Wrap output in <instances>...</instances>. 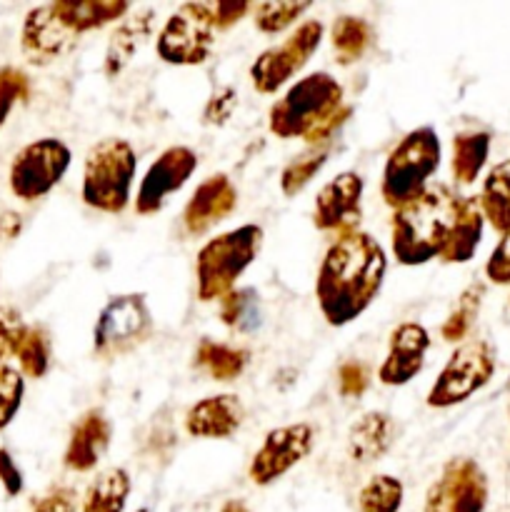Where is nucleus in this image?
Here are the masks:
<instances>
[{
    "mask_svg": "<svg viewBox=\"0 0 510 512\" xmlns=\"http://www.w3.org/2000/svg\"><path fill=\"white\" fill-rule=\"evenodd\" d=\"M215 30L208 3H185L165 20L155 50L168 65H203L213 53Z\"/></svg>",
    "mask_w": 510,
    "mask_h": 512,
    "instance_id": "9",
    "label": "nucleus"
},
{
    "mask_svg": "<svg viewBox=\"0 0 510 512\" xmlns=\"http://www.w3.org/2000/svg\"><path fill=\"white\" fill-rule=\"evenodd\" d=\"M198 168V155L185 145H173L163 150L153 165L148 168L145 178L140 180L138 195H135V213L153 215L165 205L168 195L178 193L190 175Z\"/></svg>",
    "mask_w": 510,
    "mask_h": 512,
    "instance_id": "14",
    "label": "nucleus"
},
{
    "mask_svg": "<svg viewBox=\"0 0 510 512\" xmlns=\"http://www.w3.org/2000/svg\"><path fill=\"white\" fill-rule=\"evenodd\" d=\"M485 275L495 285H510V233H505L503 240L490 253L488 265H485Z\"/></svg>",
    "mask_w": 510,
    "mask_h": 512,
    "instance_id": "40",
    "label": "nucleus"
},
{
    "mask_svg": "<svg viewBox=\"0 0 510 512\" xmlns=\"http://www.w3.org/2000/svg\"><path fill=\"white\" fill-rule=\"evenodd\" d=\"M130 495V475L123 468L103 470L88 485L80 512H123Z\"/></svg>",
    "mask_w": 510,
    "mask_h": 512,
    "instance_id": "28",
    "label": "nucleus"
},
{
    "mask_svg": "<svg viewBox=\"0 0 510 512\" xmlns=\"http://www.w3.org/2000/svg\"><path fill=\"white\" fill-rule=\"evenodd\" d=\"M395 440V423L388 413H365L348 433V455L360 465L375 463L390 450Z\"/></svg>",
    "mask_w": 510,
    "mask_h": 512,
    "instance_id": "22",
    "label": "nucleus"
},
{
    "mask_svg": "<svg viewBox=\"0 0 510 512\" xmlns=\"http://www.w3.org/2000/svg\"><path fill=\"white\" fill-rule=\"evenodd\" d=\"M210 10H213L215 28L223 30L243 20L248 13H253V3H245V0H218V3H210Z\"/></svg>",
    "mask_w": 510,
    "mask_h": 512,
    "instance_id": "41",
    "label": "nucleus"
},
{
    "mask_svg": "<svg viewBox=\"0 0 510 512\" xmlns=\"http://www.w3.org/2000/svg\"><path fill=\"white\" fill-rule=\"evenodd\" d=\"M250 353L235 345L218 343V340L203 338L195 348V365L215 383H233L248 368Z\"/></svg>",
    "mask_w": 510,
    "mask_h": 512,
    "instance_id": "25",
    "label": "nucleus"
},
{
    "mask_svg": "<svg viewBox=\"0 0 510 512\" xmlns=\"http://www.w3.org/2000/svg\"><path fill=\"white\" fill-rule=\"evenodd\" d=\"M155 18L158 15H155L153 8H140L120 20V25L110 35L108 48H105L103 68L108 78H115L118 73H123L125 65L143 50V45L153 35Z\"/></svg>",
    "mask_w": 510,
    "mask_h": 512,
    "instance_id": "21",
    "label": "nucleus"
},
{
    "mask_svg": "<svg viewBox=\"0 0 510 512\" xmlns=\"http://www.w3.org/2000/svg\"><path fill=\"white\" fill-rule=\"evenodd\" d=\"M483 218L498 233H510V160L495 165L483 180V193L478 198Z\"/></svg>",
    "mask_w": 510,
    "mask_h": 512,
    "instance_id": "26",
    "label": "nucleus"
},
{
    "mask_svg": "<svg viewBox=\"0 0 510 512\" xmlns=\"http://www.w3.org/2000/svg\"><path fill=\"white\" fill-rule=\"evenodd\" d=\"M20 230H23V220H20L18 213H13V210L0 213V243L15 240L20 235Z\"/></svg>",
    "mask_w": 510,
    "mask_h": 512,
    "instance_id": "45",
    "label": "nucleus"
},
{
    "mask_svg": "<svg viewBox=\"0 0 510 512\" xmlns=\"http://www.w3.org/2000/svg\"><path fill=\"white\" fill-rule=\"evenodd\" d=\"M495 373V350L488 340H470L460 345L440 375L435 378L433 388L428 390L425 403L430 408H453L473 398L478 390L490 383Z\"/></svg>",
    "mask_w": 510,
    "mask_h": 512,
    "instance_id": "8",
    "label": "nucleus"
},
{
    "mask_svg": "<svg viewBox=\"0 0 510 512\" xmlns=\"http://www.w3.org/2000/svg\"><path fill=\"white\" fill-rule=\"evenodd\" d=\"M0 483H3L5 493L10 495V498H15V495L23 493V473H20V468L15 465L13 455L8 453L5 448H0Z\"/></svg>",
    "mask_w": 510,
    "mask_h": 512,
    "instance_id": "44",
    "label": "nucleus"
},
{
    "mask_svg": "<svg viewBox=\"0 0 510 512\" xmlns=\"http://www.w3.org/2000/svg\"><path fill=\"white\" fill-rule=\"evenodd\" d=\"M315 445V430L308 423L283 425L270 430L263 438V445L253 455L248 468V478L253 485H273L283 475H288L295 465L303 463Z\"/></svg>",
    "mask_w": 510,
    "mask_h": 512,
    "instance_id": "12",
    "label": "nucleus"
},
{
    "mask_svg": "<svg viewBox=\"0 0 510 512\" xmlns=\"http://www.w3.org/2000/svg\"><path fill=\"white\" fill-rule=\"evenodd\" d=\"M243 420L245 410L238 395H210V398L198 400L185 413V430L190 438L225 440L238 433Z\"/></svg>",
    "mask_w": 510,
    "mask_h": 512,
    "instance_id": "19",
    "label": "nucleus"
},
{
    "mask_svg": "<svg viewBox=\"0 0 510 512\" xmlns=\"http://www.w3.org/2000/svg\"><path fill=\"white\" fill-rule=\"evenodd\" d=\"M385 270L388 258L373 235L363 230L335 235L315 278V298L328 325L343 328L358 320L378 298Z\"/></svg>",
    "mask_w": 510,
    "mask_h": 512,
    "instance_id": "1",
    "label": "nucleus"
},
{
    "mask_svg": "<svg viewBox=\"0 0 510 512\" xmlns=\"http://www.w3.org/2000/svg\"><path fill=\"white\" fill-rule=\"evenodd\" d=\"M323 23L320 20H305L303 25H298L293 35L283 40L280 45L263 50V53L255 58V63L250 65V80H253V88L263 95H273L275 90L283 88L295 73L308 65V60L313 58L315 50L320 48V40H323Z\"/></svg>",
    "mask_w": 510,
    "mask_h": 512,
    "instance_id": "11",
    "label": "nucleus"
},
{
    "mask_svg": "<svg viewBox=\"0 0 510 512\" xmlns=\"http://www.w3.org/2000/svg\"><path fill=\"white\" fill-rule=\"evenodd\" d=\"M153 333V315L143 293L115 295L100 310L93 328V350L98 358L113 360L130 353Z\"/></svg>",
    "mask_w": 510,
    "mask_h": 512,
    "instance_id": "7",
    "label": "nucleus"
},
{
    "mask_svg": "<svg viewBox=\"0 0 510 512\" xmlns=\"http://www.w3.org/2000/svg\"><path fill=\"white\" fill-rule=\"evenodd\" d=\"M15 358H18L23 375L33 380L43 378L50 370V363H53V345H50L48 330L43 325H28Z\"/></svg>",
    "mask_w": 510,
    "mask_h": 512,
    "instance_id": "30",
    "label": "nucleus"
},
{
    "mask_svg": "<svg viewBox=\"0 0 510 512\" xmlns=\"http://www.w3.org/2000/svg\"><path fill=\"white\" fill-rule=\"evenodd\" d=\"M405 488L395 475H375L358 495V512H398Z\"/></svg>",
    "mask_w": 510,
    "mask_h": 512,
    "instance_id": "31",
    "label": "nucleus"
},
{
    "mask_svg": "<svg viewBox=\"0 0 510 512\" xmlns=\"http://www.w3.org/2000/svg\"><path fill=\"white\" fill-rule=\"evenodd\" d=\"M238 205V190L228 175L218 173L205 178L190 195L188 205L183 210V225L190 235L208 233L213 225L230 218Z\"/></svg>",
    "mask_w": 510,
    "mask_h": 512,
    "instance_id": "18",
    "label": "nucleus"
},
{
    "mask_svg": "<svg viewBox=\"0 0 510 512\" xmlns=\"http://www.w3.org/2000/svg\"><path fill=\"white\" fill-rule=\"evenodd\" d=\"M113 438V425L100 410H88L75 420L70 430L68 448H65L63 463L73 473H88L100 463Z\"/></svg>",
    "mask_w": 510,
    "mask_h": 512,
    "instance_id": "20",
    "label": "nucleus"
},
{
    "mask_svg": "<svg viewBox=\"0 0 510 512\" xmlns=\"http://www.w3.org/2000/svg\"><path fill=\"white\" fill-rule=\"evenodd\" d=\"M258 318V295H255V290H230L220 300V320L228 328L245 333V330H253L258 325Z\"/></svg>",
    "mask_w": 510,
    "mask_h": 512,
    "instance_id": "33",
    "label": "nucleus"
},
{
    "mask_svg": "<svg viewBox=\"0 0 510 512\" xmlns=\"http://www.w3.org/2000/svg\"><path fill=\"white\" fill-rule=\"evenodd\" d=\"M220 512H250V508L243 503V500H228V503L220 508Z\"/></svg>",
    "mask_w": 510,
    "mask_h": 512,
    "instance_id": "46",
    "label": "nucleus"
},
{
    "mask_svg": "<svg viewBox=\"0 0 510 512\" xmlns=\"http://www.w3.org/2000/svg\"><path fill=\"white\" fill-rule=\"evenodd\" d=\"M70 160H73V153H70L63 140H33L25 148H20L13 163H10V190H13L15 198L25 200V203H35V200L45 198L65 178Z\"/></svg>",
    "mask_w": 510,
    "mask_h": 512,
    "instance_id": "10",
    "label": "nucleus"
},
{
    "mask_svg": "<svg viewBox=\"0 0 510 512\" xmlns=\"http://www.w3.org/2000/svg\"><path fill=\"white\" fill-rule=\"evenodd\" d=\"M460 195L448 185H428L415 200L395 210L390 225L393 255L400 265H425L440 258L460 208Z\"/></svg>",
    "mask_w": 510,
    "mask_h": 512,
    "instance_id": "3",
    "label": "nucleus"
},
{
    "mask_svg": "<svg viewBox=\"0 0 510 512\" xmlns=\"http://www.w3.org/2000/svg\"><path fill=\"white\" fill-rule=\"evenodd\" d=\"M438 168L440 138L435 128L423 125V128L410 130L385 160L380 195L390 208H403L428 188V180Z\"/></svg>",
    "mask_w": 510,
    "mask_h": 512,
    "instance_id": "6",
    "label": "nucleus"
},
{
    "mask_svg": "<svg viewBox=\"0 0 510 512\" xmlns=\"http://www.w3.org/2000/svg\"><path fill=\"white\" fill-rule=\"evenodd\" d=\"M483 295H485V288L480 283H473L470 288L463 290V295H460L458 303H455V308L450 310V315L445 318L443 328H440L443 340L458 343V340H463L465 335L470 333V328H473L475 318H478V313H480Z\"/></svg>",
    "mask_w": 510,
    "mask_h": 512,
    "instance_id": "32",
    "label": "nucleus"
},
{
    "mask_svg": "<svg viewBox=\"0 0 510 512\" xmlns=\"http://www.w3.org/2000/svg\"><path fill=\"white\" fill-rule=\"evenodd\" d=\"M140 512H148V510H140Z\"/></svg>",
    "mask_w": 510,
    "mask_h": 512,
    "instance_id": "47",
    "label": "nucleus"
},
{
    "mask_svg": "<svg viewBox=\"0 0 510 512\" xmlns=\"http://www.w3.org/2000/svg\"><path fill=\"white\" fill-rule=\"evenodd\" d=\"M370 375L368 368L358 360H350V363H343L338 370V390L343 398H360V395L368 390Z\"/></svg>",
    "mask_w": 510,
    "mask_h": 512,
    "instance_id": "39",
    "label": "nucleus"
},
{
    "mask_svg": "<svg viewBox=\"0 0 510 512\" xmlns=\"http://www.w3.org/2000/svg\"><path fill=\"white\" fill-rule=\"evenodd\" d=\"M483 225L485 218L478 198L460 200L458 215H455V223L450 228L448 240H445L440 260L443 263H468L475 255V250H478L480 238H483Z\"/></svg>",
    "mask_w": 510,
    "mask_h": 512,
    "instance_id": "23",
    "label": "nucleus"
},
{
    "mask_svg": "<svg viewBox=\"0 0 510 512\" xmlns=\"http://www.w3.org/2000/svg\"><path fill=\"white\" fill-rule=\"evenodd\" d=\"M330 43H333L335 58L340 65L358 63L370 45L375 43V30L373 25L358 15H340L335 18L333 30H330Z\"/></svg>",
    "mask_w": 510,
    "mask_h": 512,
    "instance_id": "27",
    "label": "nucleus"
},
{
    "mask_svg": "<svg viewBox=\"0 0 510 512\" xmlns=\"http://www.w3.org/2000/svg\"><path fill=\"white\" fill-rule=\"evenodd\" d=\"M28 325L20 320V315L13 308L0 305V365L18 353V345L23 340Z\"/></svg>",
    "mask_w": 510,
    "mask_h": 512,
    "instance_id": "38",
    "label": "nucleus"
},
{
    "mask_svg": "<svg viewBox=\"0 0 510 512\" xmlns=\"http://www.w3.org/2000/svg\"><path fill=\"white\" fill-rule=\"evenodd\" d=\"M430 350V335L420 323H400L390 333L388 353L380 363L378 380L388 388L408 385L415 375H420L425 365V355Z\"/></svg>",
    "mask_w": 510,
    "mask_h": 512,
    "instance_id": "17",
    "label": "nucleus"
},
{
    "mask_svg": "<svg viewBox=\"0 0 510 512\" xmlns=\"http://www.w3.org/2000/svg\"><path fill=\"white\" fill-rule=\"evenodd\" d=\"M488 478L475 460H450L430 485L423 512H485Z\"/></svg>",
    "mask_w": 510,
    "mask_h": 512,
    "instance_id": "13",
    "label": "nucleus"
},
{
    "mask_svg": "<svg viewBox=\"0 0 510 512\" xmlns=\"http://www.w3.org/2000/svg\"><path fill=\"white\" fill-rule=\"evenodd\" d=\"M138 155L123 138H105L85 155L83 203L100 213L118 215L128 208Z\"/></svg>",
    "mask_w": 510,
    "mask_h": 512,
    "instance_id": "5",
    "label": "nucleus"
},
{
    "mask_svg": "<svg viewBox=\"0 0 510 512\" xmlns=\"http://www.w3.org/2000/svg\"><path fill=\"white\" fill-rule=\"evenodd\" d=\"M308 10L310 3H258L253 5V23L263 33L275 35L290 28Z\"/></svg>",
    "mask_w": 510,
    "mask_h": 512,
    "instance_id": "35",
    "label": "nucleus"
},
{
    "mask_svg": "<svg viewBox=\"0 0 510 512\" xmlns=\"http://www.w3.org/2000/svg\"><path fill=\"white\" fill-rule=\"evenodd\" d=\"M53 5L63 23L78 35L105 28L130 13V5L123 0H58Z\"/></svg>",
    "mask_w": 510,
    "mask_h": 512,
    "instance_id": "24",
    "label": "nucleus"
},
{
    "mask_svg": "<svg viewBox=\"0 0 510 512\" xmlns=\"http://www.w3.org/2000/svg\"><path fill=\"white\" fill-rule=\"evenodd\" d=\"M263 248V228L260 225H240L200 248L195 260V278H198V298L203 303L223 300L240 275L255 263Z\"/></svg>",
    "mask_w": 510,
    "mask_h": 512,
    "instance_id": "4",
    "label": "nucleus"
},
{
    "mask_svg": "<svg viewBox=\"0 0 510 512\" xmlns=\"http://www.w3.org/2000/svg\"><path fill=\"white\" fill-rule=\"evenodd\" d=\"M350 115L353 108L343 103V85L330 73H310L275 100L268 128L278 138H303L308 145H320L328 143Z\"/></svg>",
    "mask_w": 510,
    "mask_h": 512,
    "instance_id": "2",
    "label": "nucleus"
},
{
    "mask_svg": "<svg viewBox=\"0 0 510 512\" xmlns=\"http://www.w3.org/2000/svg\"><path fill=\"white\" fill-rule=\"evenodd\" d=\"M233 108H235V93L230 88H223L220 93H215L213 98L208 100V105H205L203 120L208 125H220V123H225V120L230 118Z\"/></svg>",
    "mask_w": 510,
    "mask_h": 512,
    "instance_id": "43",
    "label": "nucleus"
},
{
    "mask_svg": "<svg viewBox=\"0 0 510 512\" xmlns=\"http://www.w3.org/2000/svg\"><path fill=\"white\" fill-rule=\"evenodd\" d=\"M25 380L18 370L0 365V430L8 428L23 405Z\"/></svg>",
    "mask_w": 510,
    "mask_h": 512,
    "instance_id": "37",
    "label": "nucleus"
},
{
    "mask_svg": "<svg viewBox=\"0 0 510 512\" xmlns=\"http://www.w3.org/2000/svg\"><path fill=\"white\" fill-rule=\"evenodd\" d=\"M360 218H363V178L358 173H340L315 198V228L323 233L343 235L358 230Z\"/></svg>",
    "mask_w": 510,
    "mask_h": 512,
    "instance_id": "16",
    "label": "nucleus"
},
{
    "mask_svg": "<svg viewBox=\"0 0 510 512\" xmlns=\"http://www.w3.org/2000/svg\"><path fill=\"white\" fill-rule=\"evenodd\" d=\"M28 95H30V80L23 70L13 68V65L0 68V128H3L5 120L10 118L15 105L28 100Z\"/></svg>",
    "mask_w": 510,
    "mask_h": 512,
    "instance_id": "36",
    "label": "nucleus"
},
{
    "mask_svg": "<svg viewBox=\"0 0 510 512\" xmlns=\"http://www.w3.org/2000/svg\"><path fill=\"white\" fill-rule=\"evenodd\" d=\"M78 33L63 23L53 3L38 5L30 10L23 20L20 30V48H23L25 60L30 65H50L75 50L78 45Z\"/></svg>",
    "mask_w": 510,
    "mask_h": 512,
    "instance_id": "15",
    "label": "nucleus"
},
{
    "mask_svg": "<svg viewBox=\"0 0 510 512\" xmlns=\"http://www.w3.org/2000/svg\"><path fill=\"white\" fill-rule=\"evenodd\" d=\"M490 153V133L485 130H470L458 133L453 138V178L460 185H470L478 180L485 160Z\"/></svg>",
    "mask_w": 510,
    "mask_h": 512,
    "instance_id": "29",
    "label": "nucleus"
},
{
    "mask_svg": "<svg viewBox=\"0 0 510 512\" xmlns=\"http://www.w3.org/2000/svg\"><path fill=\"white\" fill-rule=\"evenodd\" d=\"M33 512H78V495L73 488H53L33 505Z\"/></svg>",
    "mask_w": 510,
    "mask_h": 512,
    "instance_id": "42",
    "label": "nucleus"
},
{
    "mask_svg": "<svg viewBox=\"0 0 510 512\" xmlns=\"http://www.w3.org/2000/svg\"><path fill=\"white\" fill-rule=\"evenodd\" d=\"M330 158V148H318L315 153L303 155V158L293 160V163L285 165V170L280 173V190L288 198H295V195L303 193L310 185V180L320 173L325 163Z\"/></svg>",
    "mask_w": 510,
    "mask_h": 512,
    "instance_id": "34",
    "label": "nucleus"
}]
</instances>
